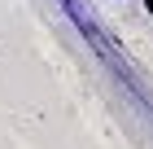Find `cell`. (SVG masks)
I'll list each match as a JSON object with an SVG mask.
<instances>
[{"label":"cell","mask_w":153,"mask_h":149,"mask_svg":"<svg viewBox=\"0 0 153 149\" xmlns=\"http://www.w3.org/2000/svg\"><path fill=\"white\" fill-rule=\"evenodd\" d=\"M144 9H149V18H153V0H144Z\"/></svg>","instance_id":"cell-1"}]
</instances>
